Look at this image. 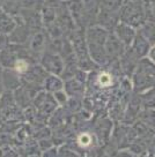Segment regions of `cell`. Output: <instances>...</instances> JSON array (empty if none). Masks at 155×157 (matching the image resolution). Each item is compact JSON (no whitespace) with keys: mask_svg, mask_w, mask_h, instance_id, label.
<instances>
[{"mask_svg":"<svg viewBox=\"0 0 155 157\" xmlns=\"http://www.w3.org/2000/svg\"><path fill=\"white\" fill-rule=\"evenodd\" d=\"M79 141H80V143H81L82 146H88V144L90 143V137L85 134V135H81V136H80Z\"/></svg>","mask_w":155,"mask_h":157,"instance_id":"2","label":"cell"},{"mask_svg":"<svg viewBox=\"0 0 155 157\" xmlns=\"http://www.w3.org/2000/svg\"><path fill=\"white\" fill-rule=\"evenodd\" d=\"M27 67H28V65H27V63L23 61V60H20V61H18L16 65H15V68L18 69L19 72H24V71L27 69Z\"/></svg>","mask_w":155,"mask_h":157,"instance_id":"1","label":"cell"},{"mask_svg":"<svg viewBox=\"0 0 155 157\" xmlns=\"http://www.w3.org/2000/svg\"><path fill=\"white\" fill-rule=\"evenodd\" d=\"M100 82H101V84H103V86L110 83V78H109V75H107V74L101 75V78H100Z\"/></svg>","mask_w":155,"mask_h":157,"instance_id":"3","label":"cell"}]
</instances>
